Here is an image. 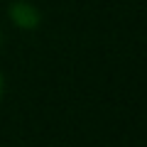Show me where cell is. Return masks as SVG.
<instances>
[{"label":"cell","instance_id":"obj_2","mask_svg":"<svg viewBox=\"0 0 147 147\" xmlns=\"http://www.w3.org/2000/svg\"><path fill=\"white\" fill-rule=\"evenodd\" d=\"M0 98H3V76H0Z\"/></svg>","mask_w":147,"mask_h":147},{"label":"cell","instance_id":"obj_3","mask_svg":"<svg viewBox=\"0 0 147 147\" xmlns=\"http://www.w3.org/2000/svg\"><path fill=\"white\" fill-rule=\"evenodd\" d=\"M0 42H3V34H0Z\"/></svg>","mask_w":147,"mask_h":147},{"label":"cell","instance_id":"obj_1","mask_svg":"<svg viewBox=\"0 0 147 147\" xmlns=\"http://www.w3.org/2000/svg\"><path fill=\"white\" fill-rule=\"evenodd\" d=\"M7 12H10L12 25L22 27V30H34V27L42 22L39 10H37L32 3H27V0H15V3L7 7Z\"/></svg>","mask_w":147,"mask_h":147}]
</instances>
